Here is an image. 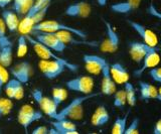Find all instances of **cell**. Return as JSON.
I'll return each instance as SVG.
<instances>
[{"mask_svg": "<svg viewBox=\"0 0 161 134\" xmlns=\"http://www.w3.org/2000/svg\"><path fill=\"white\" fill-rule=\"evenodd\" d=\"M9 73L14 79H16L22 84H26L29 82L31 75L33 73L32 67L29 62L21 61L13 66L9 67Z\"/></svg>", "mask_w": 161, "mask_h": 134, "instance_id": "11", "label": "cell"}, {"mask_svg": "<svg viewBox=\"0 0 161 134\" xmlns=\"http://www.w3.org/2000/svg\"><path fill=\"white\" fill-rule=\"evenodd\" d=\"M142 0H124V1L113 3L110 6L111 10L118 14H129L140 7Z\"/></svg>", "mask_w": 161, "mask_h": 134, "instance_id": "20", "label": "cell"}, {"mask_svg": "<svg viewBox=\"0 0 161 134\" xmlns=\"http://www.w3.org/2000/svg\"><path fill=\"white\" fill-rule=\"evenodd\" d=\"M9 44H12V42L10 41L7 36H5V37L0 36V47L4 46H9Z\"/></svg>", "mask_w": 161, "mask_h": 134, "instance_id": "40", "label": "cell"}, {"mask_svg": "<svg viewBox=\"0 0 161 134\" xmlns=\"http://www.w3.org/2000/svg\"><path fill=\"white\" fill-rule=\"evenodd\" d=\"M31 96L33 98V100L36 102V104L39 106L42 113H44L45 115H47L52 119L55 118L57 113L58 111V107L55 105L53 98L45 96L40 89H34V90H32Z\"/></svg>", "mask_w": 161, "mask_h": 134, "instance_id": "7", "label": "cell"}, {"mask_svg": "<svg viewBox=\"0 0 161 134\" xmlns=\"http://www.w3.org/2000/svg\"><path fill=\"white\" fill-rule=\"evenodd\" d=\"M53 129H49L48 134H79L77 125L69 119H59L50 121Z\"/></svg>", "mask_w": 161, "mask_h": 134, "instance_id": "14", "label": "cell"}, {"mask_svg": "<svg viewBox=\"0 0 161 134\" xmlns=\"http://www.w3.org/2000/svg\"><path fill=\"white\" fill-rule=\"evenodd\" d=\"M124 90L126 93V99H127V104L131 107H134L137 102V97H136V89L129 81L124 84Z\"/></svg>", "mask_w": 161, "mask_h": 134, "instance_id": "28", "label": "cell"}, {"mask_svg": "<svg viewBox=\"0 0 161 134\" xmlns=\"http://www.w3.org/2000/svg\"><path fill=\"white\" fill-rule=\"evenodd\" d=\"M147 13L149 14L150 16L155 17V18L159 19V20H161V11H159L158 9L156 8V6L152 2H150L148 7H147Z\"/></svg>", "mask_w": 161, "mask_h": 134, "instance_id": "35", "label": "cell"}, {"mask_svg": "<svg viewBox=\"0 0 161 134\" xmlns=\"http://www.w3.org/2000/svg\"><path fill=\"white\" fill-rule=\"evenodd\" d=\"M104 24L106 27V36L103 42L99 43L100 51L106 53H114L118 51L120 46V37L118 33L113 28L112 24L104 19Z\"/></svg>", "mask_w": 161, "mask_h": 134, "instance_id": "4", "label": "cell"}, {"mask_svg": "<svg viewBox=\"0 0 161 134\" xmlns=\"http://www.w3.org/2000/svg\"><path fill=\"white\" fill-rule=\"evenodd\" d=\"M13 103L12 100L8 97H0V117L6 116L12 111Z\"/></svg>", "mask_w": 161, "mask_h": 134, "instance_id": "31", "label": "cell"}, {"mask_svg": "<svg viewBox=\"0 0 161 134\" xmlns=\"http://www.w3.org/2000/svg\"><path fill=\"white\" fill-rule=\"evenodd\" d=\"M2 18L6 24V27L10 32H15L18 31L20 19L17 13L14 10H8V9H3L2 11Z\"/></svg>", "mask_w": 161, "mask_h": 134, "instance_id": "23", "label": "cell"}, {"mask_svg": "<svg viewBox=\"0 0 161 134\" xmlns=\"http://www.w3.org/2000/svg\"><path fill=\"white\" fill-rule=\"evenodd\" d=\"M11 2H12V0H0V8H5Z\"/></svg>", "mask_w": 161, "mask_h": 134, "instance_id": "41", "label": "cell"}, {"mask_svg": "<svg viewBox=\"0 0 161 134\" xmlns=\"http://www.w3.org/2000/svg\"><path fill=\"white\" fill-rule=\"evenodd\" d=\"M54 33L57 34L58 37L65 44V46L72 44V46H87L91 47H98L100 43L98 42L87 41V39L80 38L69 31H58Z\"/></svg>", "mask_w": 161, "mask_h": 134, "instance_id": "16", "label": "cell"}, {"mask_svg": "<svg viewBox=\"0 0 161 134\" xmlns=\"http://www.w3.org/2000/svg\"><path fill=\"white\" fill-rule=\"evenodd\" d=\"M9 80V72L6 70V68L0 64V91L1 88L4 86V84Z\"/></svg>", "mask_w": 161, "mask_h": 134, "instance_id": "34", "label": "cell"}, {"mask_svg": "<svg viewBox=\"0 0 161 134\" xmlns=\"http://www.w3.org/2000/svg\"><path fill=\"white\" fill-rule=\"evenodd\" d=\"M108 0H97V3L99 4L100 6H105L107 4Z\"/></svg>", "mask_w": 161, "mask_h": 134, "instance_id": "42", "label": "cell"}, {"mask_svg": "<svg viewBox=\"0 0 161 134\" xmlns=\"http://www.w3.org/2000/svg\"><path fill=\"white\" fill-rule=\"evenodd\" d=\"M127 23L131 26V28L142 38L143 42H145L147 46L151 47H156L158 46L157 36H156L152 31H150L148 27H146L143 24H141L137 21H133V20H127Z\"/></svg>", "mask_w": 161, "mask_h": 134, "instance_id": "10", "label": "cell"}, {"mask_svg": "<svg viewBox=\"0 0 161 134\" xmlns=\"http://www.w3.org/2000/svg\"><path fill=\"white\" fill-rule=\"evenodd\" d=\"M149 75H150L151 79H152L153 81L161 84V67L160 68L154 67L152 69H150Z\"/></svg>", "mask_w": 161, "mask_h": 134, "instance_id": "36", "label": "cell"}, {"mask_svg": "<svg viewBox=\"0 0 161 134\" xmlns=\"http://www.w3.org/2000/svg\"><path fill=\"white\" fill-rule=\"evenodd\" d=\"M25 36H26L28 43L33 48L35 54L42 59H57V61H60V62H64V63H70L68 61V59H63V58L58 57V54H55L53 49H50L49 47H45L44 44H42V42H39L37 39H35L31 36V34L28 33V34H25Z\"/></svg>", "mask_w": 161, "mask_h": 134, "instance_id": "9", "label": "cell"}, {"mask_svg": "<svg viewBox=\"0 0 161 134\" xmlns=\"http://www.w3.org/2000/svg\"><path fill=\"white\" fill-rule=\"evenodd\" d=\"M110 120V114L105 106L101 105L95 110L91 117V124L95 127H101L107 124Z\"/></svg>", "mask_w": 161, "mask_h": 134, "instance_id": "22", "label": "cell"}, {"mask_svg": "<svg viewBox=\"0 0 161 134\" xmlns=\"http://www.w3.org/2000/svg\"><path fill=\"white\" fill-rule=\"evenodd\" d=\"M110 73L116 84L124 85L126 82L129 81V73L120 63H114L110 64Z\"/></svg>", "mask_w": 161, "mask_h": 134, "instance_id": "21", "label": "cell"}, {"mask_svg": "<svg viewBox=\"0 0 161 134\" xmlns=\"http://www.w3.org/2000/svg\"><path fill=\"white\" fill-rule=\"evenodd\" d=\"M101 93H91L88 95H83L73 99L67 106L58 111L57 116L53 120L59 119H69L72 121H80L84 118V103L92 98L99 96Z\"/></svg>", "mask_w": 161, "mask_h": 134, "instance_id": "1", "label": "cell"}, {"mask_svg": "<svg viewBox=\"0 0 161 134\" xmlns=\"http://www.w3.org/2000/svg\"><path fill=\"white\" fill-rule=\"evenodd\" d=\"M94 79L91 76H78L65 82V87L68 90L73 92H79L83 95L93 93L94 89Z\"/></svg>", "mask_w": 161, "mask_h": 134, "instance_id": "8", "label": "cell"}, {"mask_svg": "<svg viewBox=\"0 0 161 134\" xmlns=\"http://www.w3.org/2000/svg\"><path fill=\"white\" fill-rule=\"evenodd\" d=\"M114 95V102L113 105L116 108H123L126 104H127V99H126V93L124 89H121V90H116Z\"/></svg>", "mask_w": 161, "mask_h": 134, "instance_id": "32", "label": "cell"}, {"mask_svg": "<svg viewBox=\"0 0 161 134\" xmlns=\"http://www.w3.org/2000/svg\"><path fill=\"white\" fill-rule=\"evenodd\" d=\"M28 51V42L25 34H21L17 39V47H16V54L18 58H23L26 56Z\"/></svg>", "mask_w": 161, "mask_h": 134, "instance_id": "30", "label": "cell"}, {"mask_svg": "<svg viewBox=\"0 0 161 134\" xmlns=\"http://www.w3.org/2000/svg\"><path fill=\"white\" fill-rule=\"evenodd\" d=\"M4 91L6 96L11 100H21L24 97L23 84L14 78L4 84Z\"/></svg>", "mask_w": 161, "mask_h": 134, "instance_id": "18", "label": "cell"}, {"mask_svg": "<svg viewBox=\"0 0 161 134\" xmlns=\"http://www.w3.org/2000/svg\"><path fill=\"white\" fill-rule=\"evenodd\" d=\"M83 62L86 70L91 75H99L102 73L106 64H108L104 58L97 54H85L83 57Z\"/></svg>", "mask_w": 161, "mask_h": 134, "instance_id": "12", "label": "cell"}, {"mask_svg": "<svg viewBox=\"0 0 161 134\" xmlns=\"http://www.w3.org/2000/svg\"><path fill=\"white\" fill-rule=\"evenodd\" d=\"M153 134H161V118L156 121L153 127Z\"/></svg>", "mask_w": 161, "mask_h": 134, "instance_id": "39", "label": "cell"}, {"mask_svg": "<svg viewBox=\"0 0 161 134\" xmlns=\"http://www.w3.org/2000/svg\"><path fill=\"white\" fill-rule=\"evenodd\" d=\"M48 131L49 129L45 125H39L33 129L31 134H48Z\"/></svg>", "mask_w": 161, "mask_h": 134, "instance_id": "37", "label": "cell"}, {"mask_svg": "<svg viewBox=\"0 0 161 134\" xmlns=\"http://www.w3.org/2000/svg\"><path fill=\"white\" fill-rule=\"evenodd\" d=\"M13 61V49L12 44L0 47V64L5 68H9Z\"/></svg>", "mask_w": 161, "mask_h": 134, "instance_id": "26", "label": "cell"}, {"mask_svg": "<svg viewBox=\"0 0 161 134\" xmlns=\"http://www.w3.org/2000/svg\"><path fill=\"white\" fill-rule=\"evenodd\" d=\"M141 63H142L141 67L138 68L137 70H135L133 73L135 77H141L146 70L157 67V64L160 63V56L157 53V51H156V47L150 48L149 52L145 54V57Z\"/></svg>", "mask_w": 161, "mask_h": 134, "instance_id": "13", "label": "cell"}, {"mask_svg": "<svg viewBox=\"0 0 161 134\" xmlns=\"http://www.w3.org/2000/svg\"><path fill=\"white\" fill-rule=\"evenodd\" d=\"M102 81H101V94L106 96H112L116 91V83L114 82L110 73V64H106L102 71Z\"/></svg>", "mask_w": 161, "mask_h": 134, "instance_id": "19", "label": "cell"}, {"mask_svg": "<svg viewBox=\"0 0 161 134\" xmlns=\"http://www.w3.org/2000/svg\"><path fill=\"white\" fill-rule=\"evenodd\" d=\"M47 31V32H58V31H69L74 33L75 36H77L80 38L86 39L87 38V32H85L82 29L75 28L74 26L68 25V24L63 23L55 19H43L42 21L35 24L32 27V31ZM30 31V32H31Z\"/></svg>", "mask_w": 161, "mask_h": 134, "instance_id": "3", "label": "cell"}, {"mask_svg": "<svg viewBox=\"0 0 161 134\" xmlns=\"http://www.w3.org/2000/svg\"><path fill=\"white\" fill-rule=\"evenodd\" d=\"M139 123L140 119L139 118H134L131 123L129 124V126L126 127L124 134H138L139 133Z\"/></svg>", "mask_w": 161, "mask_h": 134, "instance_id": "33", "label": "cell"}, {"mask_svg": "<svg viewBox=\"0 0 161 134\" xmlns=\"http://www.w3.org/2000/svg\"><path fill=\"white\" fill-rule=\"evenodd\" d=\"M29 34H31V36L35 39H37L39 42H42V44H44L45 47H47L50 49H53V52L62 53L68 47V46H65V44L62 41H60V39L58 37V36L54 32L33 31L30 32Z\"/></svg>", "mask_w": 161, "mask_h": 134, "instance_id": "6", "label": "cell"}, {"mask_svg": "<svg viewBox=\"0 0 161 134\" xmlns=\"http://www.w3.org/2000/svg\"><path fill=\"white\" fill-rule=\"evenodd\" d=\"M156 100L161 102V87L159 89H157V96H156Z\"/></svg>", "mask_w": 161, "mask_h": 134, "instance_id": "43", "label": "cell"}, {"mask_svg": "<svg viewBox=\"0 0 161 134\" xmlns=\"http://www.w3.org/2000/svg\"><path fill=\"white\" fill-rule=\"evenodd\" d=\"M52 95H53V100L55 103V105L59 107V105L62 104L68 97V92L64 88L62 87H54L52 90Z\"/></svg>", "mask_w": 161, "mask_h": 134, "instance_id": "29", "label": "cell"}, {"mask_svg": "<svg viewBox=\"0 0 161 134\" xmlns=\"http://www.w3.org/2000/svg\"><path fill=\"white\" fill-rule=\"evenodd\" d=\"M150 48H152V47L147 46V44L143 42L133 41V42H130L128 44L130 58L132 59L133 62H135L136 64H141L142 59L145 57V54L149 52Z\"/></svg>", "mask_w": 161, "mask_h": 134, "instance_id": "17", "label": "cell"}, {"mask_svg": "<svg viewBox=\"0 0 161 134\" xmlns=\"http://www.w3.org/2000/svg\"><path fill=\"white\" fill-rule=\"evenodd\" d=\"M128 115H129V112L126 114V115H124L123 117H117L115 119V122L113 124L111 133L112 134H124L125 129L127 127Z\"/></svg>", "mask_w": 161, "mask_h": 134, "instance_id": "27", "label": "cell"}, {"mask_svg": "<svg viewBox=\"0 0 161 134\" xmlns=\"http://www.w3.org/2000/svg\"><path fill=\"white\" fill-rule=\"evenodd\" d=\"M12 1L13 10L17 13L18 16H24L31 8L35 0H12Z\"/></svg>", "mask_w": 161, "mask_h": 134, "instance_id": "25", "label": "cell"}, {"mask_svg": "<svg viewBox=\"0 0 161 134\" xmlns=\"http://www.w3.org/2000/svg\"><path fill=\"white\" fill-rule=\"evenodd\" d=\"M42 116H43L42 111L36 110L32 106L28 105V104H25V105L21 106V108L19 109L17 114V121L20 124V126L27 133L29 126L32 123L40 120Z\"/></svg>", "mask_w": 161, "mask_h": 134, "instance_id": "5", "label": "cell"}, {"mask_svg": "<svg viewBox=\"0 0 161 134\" xmlns=\"http://www.w3.org/2000/svg\"><path fill=\"white\" fill-rule=\"evenodd\" d=\"M38 68L43 77L47 80H53L67 70L75 73L79 70V66L74 63H64L57 59H42L38 63Z\"/></svg>", "mask_w": 161, "mask_h": 134, "instance_id": "2", "label": "cell"}, {"mask_svg": "<svg viewBox=\"0 0 161 134\" xmlns=\"http://www.w3.org/2000/svg\"><path fill=\"white\" fill-rule=\"evenodd\" d=\"M6 24H5L3 18H0V36L1 37H5L6 36Z\"/></svg>", "mask_w": 161, "mask_h": 134, "instance_id": "38", "label": "cell"}, {"mask_svg": "<svg viewBox=\"0 0 161 134\" xmlns=\"http://www.w3.org/2000/svg\"><path fill=\"white\" fill-rule=\"evenodd\" d=\"M91 12H92L91 5L86 1H79L69 4L64 10L65 15L75 18H87L91 15Z\"/></svg>", "mask_w": 161, "mask_h": 134, "instance_id": "15", "label": "cell"}, {"mask_svg": "<svg viewBox=\"0 0 161 134\" xmlns=\"http://www.w3.org/2000/svg\"><path fill=\"white\" fill-rule=\"evenodd\" d=\"M139 91H140V99L141 100H150V99H156L157 96V88L152 84L146 82H139Z\"/></svg>", "mask_w": 161, "mask_h": 134, "instance_id": "24", "label": "cell"}]
</instances>
